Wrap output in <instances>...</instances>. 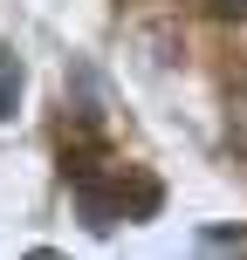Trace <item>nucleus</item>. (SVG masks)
<instances>
[{"label":"nucleus","instance_id":"nucleus-2","mask_svg":"<svg viewBox=\"0 0 247 260\" xmlns=\"http://www.w3.org/2000/svg\"><path fill=\"white\" fill-rule=\"evenodd\" d=\"M213 7H220V14H247V0H213Z\"/></svg>","mask_w":247,"mask_h":260},{"label":"nucleus","instance_id":"nucleus-1","mask_svg":"<svg viewBox=\"0 0 247 260\" xmlns=\"http://www.w3.org/2000/svg\"><path fill=\"white\" fill-rule=\"evenodd\" d=\"M14 110H21V55L0 41V123H14Z\"/></svg>","mask_w":247,"mask_h":260}]
</instances>
